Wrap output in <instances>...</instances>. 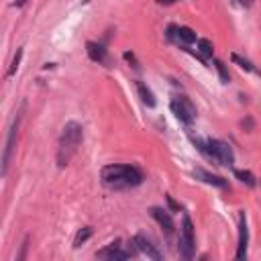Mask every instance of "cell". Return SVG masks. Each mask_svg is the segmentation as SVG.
<instances>
[{"mask_svg":"<svg viewBox=\"0 0 261 261\" xmlns=\"http://www.w3.org/2000/svg\"><path fill=\"white\" fill-rule=\"evenodd\" d=\"M27 247H29V237L22 241V245H20V253L16 255V261H22L24 259V253H27Z\"/></svg>","mask_w":261,"mask_h":261,"instance_id":"21","label":"cell"},{"mask_svg":"<svg viewBox=\"0 0 261 261\" xmlns=\"http://www.w3.org/2000/svg\"><path fill=\"white\" fill-rule=\"evenodd\" d=\"M20 57H22V49H16V55H14V59H12V63H10V67H8V73H6V77H12V75L16 73V69H18V63H20Z\"/></svg>","mask_w":261,"mask_h":261,"instance_id":"19","label":"cell"},{"mask_svg":"<svg viewBox=\"0 0 261 261\" xmlns=\"http://www.w3.org/2000/svg\"><path fill=\"white\" fill-rule=\"evenodd\" d=\"M82 139H84L82 124H77V122L71 120V122H67L63 126L61 137H59V147H57V165L59 167H65L71 161V157L75 155Z\"/></svg>","mask_w":261,"mask_h":261,"instance_id":"2","label":"cell"},{"mask_svg":"<svg viewBox=\"0 0 261 261\" xmlns=\"http://www.w3.org/2000/svg\"><path fill=\"white\" fill-rule=\"evenodd\" d=\"M20 118H22V106L20 110L16 112L10 128H8V137H6V147H4V153H2V175H6L8 171V165H10V157L14 153V147H16V137H18V126H20Z\"/></svg>","mask_w":261,"mask_h":261,"instance_id":"5","label":"cell"},{"mask_svg":"<svg viewBox=\"0 0 261 261\" xmlns=\"http://www.w3.org/2000/svg\"><path fill=\"white\" fill-rule=\"evenodd\" d=\"M234 177H237L241 184L249 186V188H255V186H257V177H255L251 171H247V169H234Z\"/></svg>","mask_w":261,"mask_h":261,"instance_id":"14","label":"cell"},{"mask_svg":"<svg viewBox=\"0 0 261 261\" xmlns=\"http://www.w3.org/2000/svg\"><path fill=\"white\" fill-rule=\"evenodd\" d=\"M194 247H196V237H194V224L188 214H184L181 220V230H179V253L184 259L194 257Z\"/></svg>","mask_w":261,"mask_h":261,"instance_id":"4","label":"cell"},{"mask_svg":"<svg viewBox=\"0 0 261 261\" xmlns=\"http://www.w3.org/2000/svg\"><path fill=\"white\" fill-rule=\"evenodd\" d=\"M135 251H137V247H130V249L124 251L122 245H120V241H114V243H110L108 247L100 249V251L96 253V257H100V259H110V261H114V259H128V257L135 255Z\"/></svg>","mask_w":261,"mask_h":261,"instance_id":"7","label":"cell"},{"mask_svg":"<svg viewBox=\"0 0 261 261\" xmlns=\"http://www.w3.org/2000/svg\"><path fill=\"white\" fill-rule=\"evenodd\" d=\"M86 51H88V57L96 63H102V65H108L110 63V57H108V51L104 49V45L100 43H94V41H88L86 43Z\"/></svg>","mask_w":261,"mask_h":261,"instance_id":"10","label":"cell"},{"mask_svg":"<svg viewBox=\"0 0 261 261\" xmlns=\"http://www.w3.org/2000/svg\"><path fill=\"white\" fill-rule=\"evenodd\" d=\"M92 226H84V228H80L77 230V234H75V239H73V247H82L90 237H92Z\"/></svg>","mask_w":261,"mask_h":261,"instance_id":"16","label":"cell"},{"mask_svg":"<svg viewBox=\"0 0 261 261\" xmlns=\"http://www.w3.org/2000/svg\"><path fill=\"white\" fill-rule=\"evenodd\" d=\"M27 4V0H14V6H24Z\"/></svg>","mask_w":261,"mask_h":261,"instance_id":"24","label":"cell"},{"mask_svg":"<svg viewBox=\"0 0 261 261\" xmlns=\"http://www.w3.org/2000/svg\"><path fill=\"white\" fill-rule=\"evenodd\" d=\"M137 90H139V96H141V100H143V104H147V106H155V98H153V92L143 84V82H137Z\"/></svg>","mask_w":261,"mask_h":261,"instance_id":"15","label":"cell"},{"mask_svg":"<svg viewBox=\"0 0 261 261\" xmlns=\"http://www.w3.org/2000/svg\"><path fill=\"white\" fill-rule=\"evenodd\" d=\"M133 245L137 247V251H141V253H143V255H147L149 259L159 261V259L163 257V255L157 251V247H155V245H153V243H151V241H149L145 234H137V237L133 239Z\"/></svg>","mask_w":261,"mask_h":261,"instance_id":"9","label":"cell"},{"mask_svg":"<svg viewBox=\"0 0 261 261\" xmlns=\"http://www.w3.org/2000/svg\"><path fill=\"white\" fill-rule=\"evenodd\" d=\"M102 181L104 186L112 188V190H126V188H135L143 181V173L133 167V165H122V163H112L102 167Z\"/></svg>","mask_w":261,"mask_h":261,"instance_id":"1","label":"cell"},{"mask_svg":"<svg viewBox=\"0 0 261 261\" xmlns=\"http://www.w3.org/2000/svg\"><path fill=\"white\" fill-rule=\"evenodd\" d=\"M232 61H234V63H239V67H243V69H247V71H253V73H257V69L253 67V63H251L249 59L241 57L239 53H232Z\"/></svg>","mask_w":261,"mask_h":261,"instance_id":"18","label":"cell"},{"mask_svg":"<svg viewBox=\"0 0 261 261\" xmlns=\"http://www.w3.org/2000/svg\"><path fill=\"white\" fill-rule=\"evenodd\" d=\"M247 245H249V228H247V214L239 212V245H237V259L243 261L247 257Z\"/></svg>","mask_w":261,"mask_h":261,"instance_id":"8","label":"cell"},{"mask_svg":"<svg viewBox=\"0 0 261 261\" xmlns=\"http://www.w3.org/2000/svg\"><path fill=\"white\" fill-rule=\"evenodd\" d=\"M161 6H169V4H173V2H177V0H157Z\"/></svg>","mask_w":261,"mask_h":261,"instance_id":"23","label":"cell"},{"mask_svg":"<svg viewBox=\"0 0 261 261\" xmlns=\"http://www.w3.org/2000/svg\"><path fill=\"white\" fill-rule=\"evenodd\" d=\"M175 37H177V41H181V43H186V45L198 41L196 33H194L190 27H177V29H175Z\"/></svg>","mask_w":261,"mask_h":261,"instance_id":"13","label":"cell"},{"mask_svg":"<svg viewBox=\"0 0 261 261\" xmlns=\"http://www.w3.org/2000/svg\"><path fill=\"white\" fill-rule=\"evenodd\" d=\"M171 112L184 124H192L196 120V106L186 96H177L175 100H171Z\"/></svg>","mask_w":261,"mask_h":261,"instance_id":"6","label":"cell"},{"mask_svg":"<svg viewBox=\"0 0 261 261\" xmlns=\"http://www.w3.org/2000/svg\"><path fill=\"white\" fill-rule=\"evenodd\" d=\"M151 216L159 222V226L163 228V232L167 237H171L175 232V224H173V220H171V216H169L167 210H163V208H151Z\"/></svg>","mask_w":261,"mask_h":261,"instance_id":"11","label":"cell"},{"mask_svg":"<svg viewBox=\"0 0 261 261\" xmlns=\"http://www.w3.org/2000/svg\"><path fill=\"white\" fill-rule=\"evenodd\" d=\"M167 202H169V206H171V210H179V206L173 202V198L171 196H167Z\"/></svg>","mask_w":261,"mask_h":261,"instance_id":"22","label":"cell"},{"mask_svg":"<svg viewBox=\"0 0 261 261\" xmlns=\"http://www.w3.org/2000/svg\"><path fill=\"white\" fill-rule=\"evenodd\" d=\"M198 49H200V53L204 57H212V53H214V47H212V43L208 39H198Z\"/></svg>","mask_w":261,"mask_h":261,"instance_id":"17","label":"cell"},{"mask_svg":"<svg viewBox=\"0 0 261 261\" xmlns=\"http://www.w3.org/2000/svg\"><path fill=\"white\" fill-rule=\"evenodd\" d=\"M214 65H216V69H218V75H220V82H222V84H228V80H230V77H228V71H226V67H224V63L216 59V61H214Z\"/></svg>","mask_w":261,"mask_h":261,"instance_id":"20","label":"cell"},{"mask_svg":"<svg viewBox=\"0 0 261 261\" xmlns=\"http://www.w3.org/2000/svg\"><path fill=\"white\" fill-rule=\"evenodd\" d=\"M194 175L198 177V179H202L204 184H210V186H216V188H226L228 184H226V179H222L220 175H214V173H210V171H206V169H202V167H196L194 169Z\"/></svg>","mask_w":261,"mask_h":261,"instance_id":"12","label":"cell"},{"mask_svg":"<svg viewBox=\"0 0 261 261\" xmlns=\"http://www.w3.org/2000/svg\"><path fill=\"white\" fill-rule=\"evenodd\" d=\"M204 155L212 157L214 161H218L220 165H226V167H230L232 161H234L230 145L224 143V141H218V139H208V141H206V151H204Z\"/></svg>","mask_w":261,"mask_h":261,"instance_id":"3","label":"cell"},{"mask_svg":"<svg viewBox=\"0 0 261 261\" xmlns=\"http://www.w3.org/2000/svg\"><path fill=\"white\" fill-rule=\"evenodd\" d=\"M241 6H249V0H237Z\"/></svg>","mask_w":261,"mask_h":261,"instance_id":"25","label":"cell"}]
</instances>
